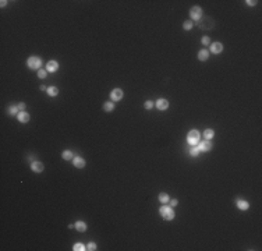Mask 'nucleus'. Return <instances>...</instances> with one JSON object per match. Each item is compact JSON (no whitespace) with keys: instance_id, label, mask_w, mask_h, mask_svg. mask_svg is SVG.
<instances>
[{"instance_id":"nucleus-1","label":"nucleus","mask_w":262,"mask_h":251,"mask_svg":"<svg viewBox=\"0 0 262 251\" xmlns=\"http://www.w3.org/2000/svg\"><path fill=\"white\" fill-rule=\"evenodd\" d=\"M27 66L31 70H41V67H42V59H39L36 56H31L27 60Z\"/></svg>"},{"instance_id":"nucleus-2","label":"nucleus","mask_w":262,"mask_h":251,"mask_svg":"<svg viewBox=\"0 0 262 251\" xmlns=\"http://www.w3.org/2000/svg\"><path fill=\"white\" fill-rule=\"evenodd\" d=\"M159 212H160V215H162V218L166 220H172L174 218V211L172 207H168V205H163V207H160L159 209Z\"/></svg>"},{"instance_id":"nucleus-3","label":"nucleus","mask_w":262,"mask_h":251,"mask_svg":"<svg viewBox=\"0 0 262 251\" xmlns=\"http://www.w3.org/2000/svg\"><path fill=\"white\" fill-rule=\"evenodd\" d=\"M199 137H201V134H199L198 130H191L188 133L187 141H188V144H191V145H197V144H199Z\"/></svg>"},{"instance_id":"nucleus-4","label":"nucleus","mask_w":262,"mask_h":251,"mask_svg":"<svg viewBox=\"0 0 262 251\" xmlns=\"http://www.w3.org/2000/svg\"><path fill=\"white\" fill-rule=\"evenodd\" d=\"M110 98H112V102H119L123 99V89L121 88H115L112 92H110Z\"/></svg>"},{"instance_id":"nucleus-5","label":"nucleus","mask_w":262,"mask_h":251,"mask_svg":"<svg viewBox=\"0 0 262 251\" xmlns=\"http://www.w3.org/2000/svg\"><path fill=\"white\" fill-rule=\"evenodd\" d=\"M190 15H191L192 20H201V17H202V9L199 6H194L190 10Z\"/></svg>"},{"instance_id":"nucleus-6","label":"nucleus","mask_w":262,"mask_h":251,"mask_svg":"<svg viewBox=\"0 0 262 251\" xmlns=\"http://www.w3.org/2000/svg\"><path fill=\"white\" fill-rule=\"evenodd\" d=\"M199 151L201 152H208L212 149V142H210V140H205V141H202V142H199Z\"/></svg>"},{"instance_id":"nucleus-7","label":"nucleus","mask_w":262,"mask_h":251,"mask_svg":"<svg viewBox=\"0 0 262 251\" xmlns=\"http://www.w3.org/2000/svg\"><path fill=\"white\" fill-rule=\"evenodd\" d=\"M155 106H156L159 110H166L169 107V102L168 99H163V98H160V99H157L156 102H155Z\"/></svg>"},{"instance_id":"nucleus-8","label":"nucleus","mask_w":262,"mask_h":251,"mask_svg":"<svg viewBox=\"0 0 262 251\" xmlns=\"http://www.w3.org/2000/svg\"><path fill=\"white\" fill-rule=\"evenodd\" d=\"M59 70V63L54 62V60H50V62L46 63V71H49V73H54V71H57Z\"/></svg>"},{"instance_id":"nucleus-9","label":"nucleus","mask_w":262,"mask_h":251,"mask_svg":"<svg viewBox=\"0 0 262 251\" xmlns=\"http://www.w3.org/2000/svg\"><path fill=\"white\" fill-rule=\"evenodd\" d=\"M223 50V45L220 43V42H213V43H210V52L215 53V54H218Z\"/></svg>"},{"instance_id":"nucleus-10","label":"nucleus","mask_w":262,"mask_h":251,"mask_svg":"<svg viewBox=\"0 0 262 251\" xmlns=\"http://www.w3.org/2000/svg\"><path fill=\"white\" fill-rule=\"evenodd\" d=\"M31 169L35 172V173H42L45 166H43L42 162H32L31 163Z\"/></svg>"},{"instance_id":"nucleus-11","label":"nucleus","mask_w":262,"mask_h":251,"mask_svg":"<svg viewBox=\"0 0 262 251\" xmlns=\"http://www.w3.org/2000/svg\"><path fill=\"white\" fill-rule=\"evenodd\" d=\"M73 165L77 169H82V167H85V160L81 156H75L73 159Z\"/></svg>"},{"instance_id":"nucleus-12","label":"nucleus","mask_w":262,"mask_h":251,"mask_svg":"<svg viewBox=\"0 0 262 251\" xmlns=\"http://www.w3.org/2000/svg\"><path fill=\"white\" fill-rule=\"evenodd\" d=\"M17 119H18L20 123H28V121H29V115H28L27 112L21 110V112L17 115Z\"/></svg>"},{"instance_id":"nucleus-13","label":"nucleus","mask_w":262,"mask_h":251,"mask_svg":"<svg viewBox=\"0 0 262 251\" xmlns=\"http://www.w3.org/2000/svg\"><path fill=\"white\" fill-rule=\"evenodd\" d=\"M198 59L201 62H205V60H208L209 59V52L206 50V49H202V50H199L198 52Z\"/></svg>"},{"instance_id":"nucleus-14","label":"nucleus","mask_w":262,"mask_h":251,"mask_svg":"<svg viewBox=\"0 0 262 251\" xmlns=\"http://www.w3.org/2000/svg\"><path fill=\"white\" fill-rule=\"evenodd\" d=\"M237 208L241 209V211H245V209L250 208V204L245 199H237Z\"/></svg>"},{"instance_id":"nucleus-15","label":"nucleus","mask_w":262,"mask_h":251,"mask_svg":"<svg viewBox=\"0 0 262 251\" xmlns=\"http://www.w3.org/2000/svg\"><path fill=\"white\" fill-rule=\"evenodd\" d=\"M75 229L78 232H81V233H84V232H86V223L82 222V220H77L75 222Z\"/></svg>"},{"instance_id":"nucleus-16","label":"nucleus","mask_w":262,"mask_h":251,"mask_svg":"<svg viewBox=\"0 0 262 251\" xmlns=\"http://www.w3.org/2000/svg\"><path fill=\"white\" fill-rule=\"evenodd\" d=\"M7 113L10 116H17L20 113V109H18V106H15V105H11L7 107Z\"/></svg>"},{"instance_id":"nucleus-17","label":"nucleus","mask_w":262,"mask_h":251,"mask_svg":"<svg viewBox=\"0 0 262 251\" xmlns=\"http://www.w3.org/2000/svg\"><path fill=\"white\" fill-rule=\"evenodd\" d=\"M62 158H63L64 160H73L74 159V155L71 151H63V154H62Z\"/></svg>"},{"instance_id":"nucleus-18","label":"nucleus","mask_w":262,"mask_h":251,"mask_svg":"<svg viewBox=\"0 0 262 251\" xmlns=\"http://www.w3.org/2000/svg\"><path fill=\"white\" fill-rule=\"evenodd\" d=\"M103 110L105 112H113L115 110V103L113 102H105L103 103Z\"/></svg>"},{"instance_id":"nucleus-19","label":"nucleus","mask_w":262,"mask_h":251,"mask_svg":"<svg viewBox=\"0 0 262 251\" xmlns=\"http://www.w3.org/2000/svg\"><path fill=\"white\" fill-rule=\"evenodd\" d=\"M199 152H201V151H199L198 146H197V145H192V148L190 149L188 154H190V156H194V158H195V156H198V155H199Z\"/></svg>"},{"instance_id":"nucleus-20","label":"nucleus","mask_w":262,"mask_h":251,"mask_svg":"<svg viewBox=\"0 0 262 251\" xmlns=\"http://www.w3.org/2000/svg\"><path fill=\"white\" fill-rule=\"evenodd\" d=\"M48 95L49 96H57L59 95V89L56 87H49L48 88Z\"/></svg>"},{"instance_id":"nucleus-21","label":"nucleus","mask_w":262,"mask_h":251,"mask_svg":"<svg viewBox=\"0 0 262 251\" xmlns=\"http://www.w3.org/2000/svg\"><path fill=\"white\" fill-rule=\"evenodd\" d=\"M213 136H215V131H213V130H210V128H208V130H205V131H204V137H205V140H212Z\"/></svg>"},{"instance_id":"nucleus-22","label":"nucleus","mask_w":262,"mask_h":251,"mask_svg":"<svg viewBox=\"0 0 262 251\" xmlns=\"http://www.w3.org/2000/svg\"><path fill=\"white\" fill-rule=\"evenodd\" d=\"M192 27H194V24H192V21L191 20H186L184 22H183V28H184L186 31H190Z\"/></svg>"},{"instance_id":"nucleus-23","label":"nucleus","mask_w":262,"mask_h":251,"mask_svg":"<svg viewBox=\"0 0 262 251\" xmlns=\"http://www.w3.org/2000/svg\"><path fill=\"white\" fill-rule=\"evenodd\" d=\"M159 201L162 202V204H168L169 202V195L166 193H160L159 194Z\"/></svg>"},{"instance_id":"nucleus-24","label":"nucleus","mask_w":262,"mask_h":251,"mask_svg":"<svg viewBox=\"0 0 262 251\" xmlns=\"http://www.w3.org/2000/svg\"><path fill=\"white\" fill-rule=\"evenodd\" d=\"M73 250L74 251H84V250H86V246L81 244V243H75L73 246Z\"/></svg>"},{"instance_id":"nucleus-25","label":"nucleus","mask_w":262,"mask_h":251,"mask_svg":"<svg viewBox=\"0 0 262 251\" xmlns=\"http://www.w3.org/2000/svg\"><path fill=\"white\" fill-rule=\"evenodd\" d=\"M46 75H48V71L46 70H38V77L41 78V80H43V78H46Z\"/></svg>"},{"instance_id":"nucleus-26","label":"nucleus","mask_w":262,"mask_h":251,"mask_svg":"<svg viewBox=\"0 0 262 251\" xmlns=\"http://www.w3.org/2000/svg\"><path fill=\"white\" fill-rule=\"evenodd\" d=\"M202 45H205V46H208V45H209L210 43V38L209 36H204V38H202Z\"/></svg>"},{"instance_id":"nucleus-27","label":"nucleus","mask_w":262,"mask_h":251,"mask_svg":"<svg viewBox=\"0 0 262 251\" xmlns=\"http://www.w3.org/2000/svg\"><path fill=\"white\" fill-rule=\"evenodd\" d=\"M144 106H145V109H152V107H153V102H152V101H147V102L144 103Z\"/></svg>"},{"instance_id":"nucleus-28","label":"nucleus","mask_w":262,"mask_h":251,"mask_svg":"<svg viewBox=\"0 0 262 251\" xmlns=\"http://www.w3.org/2000/svg\"><path fill=\"white\" fill-rule=\"evenodd\" d=\"M86 250H89V251L96 250V244H95V243H89V244L86 246Z\"/></svg>"},{"instance_id":"nucleus-29","label":"nucleus","mask_w":262,"mask_h":251,"mask_svg":"<svg viewBox=\"0 0 262 251\" xmlns=\"http://www.w3.org/2000/svg\"><path fill=\"white\" fill-rule=\"evenodd\" d=\"M169 202H170V205H169V207H172V208H173V207H177V204H178V201L176 198L174 199H169Z\"/></svg>"},{"instance_id":"nucleus-30","label":"nucleus","mask_w":262,"mask_h":251,"mask_svg":"<svg viewBox=\"0 0 262 251\" xmlns=\"http://www.w3.org/2000/svg\"><path fill=\"white\" fill-rule=\"evenodd\" d=\"M245 3H247V4H248V6H255V4H257V3H258V1H255V0H254V1H252V0H247V1H245Z\"/></svg>"},{"instance_id":"nucleus-31","label":"nucleus","mask_w":262,"mask_h":251,"mask_svg":"<svg viewBox=\"0 0 262 251\" xmlns=\"http://www.w3.org/2000/svg\"><path fill=\"white\" fill-rule=\"evenodd\" d=\"M17 106H18V109H20V112H21V110H24V109H25V103H24V102H20V103L17 105Z\"/></svg>"},{"instance_id":"nucleus-32","label":"nucleus","mask_w":262,"mask_h":251,"mask_svg":"<svg viewBox=\"0 0 262 251\" xmlns=\"http://www.w3.org/2000/svg\"><path fill=\"white\" fill-rule=\"evenodd\" d=\"M6 4H7L6 0H1V1H0V6H1V7H6Z\"/></svg>"},{"instance_id":"nucleus-33","label":"nucleus","mask_w":262,"mask_h":251,"mask_svg":"<svg viewBox=\"0 0 262 251\" xmlns=\"http://www.w3.org/2000/svg\"><path fill=\"white\" fill-rule=\"evenodd\" d=\"M39 89H41V91H48V88H46L45 85H41V87H39Z\"/></svg>"}]
</instances>
